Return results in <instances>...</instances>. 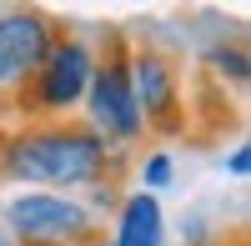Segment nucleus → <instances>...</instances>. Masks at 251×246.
<instances>
[{"label":"nucleus","instance_id":"f257e3e1","mask_svg":"<svg viewBox=\"0 0 251 246\" xmlns=\"http://www.w3.org/2000/svg\"><path fill=\"white\" fill-rule=\"evenodd\" d=\"M126 161L80 121H20L0 131V181L15 191L86 196L106 181H121Z\"/></svg>","mask_w":251,"mask_h":246},{"label":"nucleus","instance_id":"f03ea898","mask_svg":"<svg viewBox=\"0 0 251 246\" xmlns=\"http://www.w3.org/2000/svg\"><path fill=\"white\" fill-rule=\"evenodd\" d=\"M0 231L15 246H100V216L80 196L10 191L0 196Z\"/></svg>","mask_w":251,"mask_h":246},{"label":"nucleus","instance_id":"7ed1b4c3","mask_svg":"<svg viewBox=\"0 0 251 246\" xmlns=\"http://www.w3.org/2000/svg\"><path fill=\"white\" fill-rule=\"evenodd\" d=\"M80 126H91L121 156H131L146 141L136 96H131V75H126V40H111V50L96 46V75L86 86V100H80Z\"/></svg>","mask_w":251,"mask_h":246},{"label":"nucleus","instance_id":"20e7f679","mask_svg":"<svg viewBox=\"0 0 251 246\" xmlns=\"http://www.w3.org/2000/svg\"><path fill=\"white\" fill-rule=\"evenodd\" d=\"M96 75V46L86 35H60L46 66H40L25 91H20L10 106L25 111V121H71V111H80V100H86V86Z\"/></svg>","mask_w":251,"mask_h":246},{"label":"nucleus","instance_id":"39448f33","mask_svg":"<svg viewBox=\"0 0 251 246\" xmlns=\"http://www.w3.org/2000/svg\"><path fill=\"white\" fill-rule=\"evenodd\" d=\"M126 75H131V96L141 111L146 141H171L186 131V75L171 50H161L156 40L146 46H126Z\"/></svg>","mask_w":251,"mask_h":246},{"label":"nucleus","instance_id":"423d86ee","mask_svg":"<svg viewBox=\"0 0 251 246\" xmlns=\"http://www.w3.org/2000/svg\"><path fill=\"white\" fill-rule=\"evenodd\" d=\"M66 35L60 20L40 5H5L0 10V96H20L25 80L46 66L50 46Z\"/></svg>","mask_w":251,"mask_h":246},{"label":"nucleus","instance_id":"0eeeda50","mask_svg":"<svg viewBox=\"0 0 251 246\" xmlns=\"http://www.w3.org/2000/svg\"><path fill=\"white\" fill-rule=\"evenodd\" d=\"M106 246H171V221H166L161 196L126 186L116 211H111V236Z\"/></svg>","mask_w":251,"mask_h":246},{"label":"nucleus","instance_id":"6e6552de","mask_svg":"<svg viewBox=\"0 0 251 246\" xmlns=\"http://www.w3.org/2000/svg\"><path fill=\"white\" fill-rule=\"evenodd\" d=\"M206 71H211L221 86L231 91H246V75H251V60H246V40L231 35V40H216V46H206Z\"/></svg>","mask_w":251,"mask_h":246},{"label":"nucleus","instance_id":"1a4fd4ad","mask_svg":"<svg viewBox=\"0 0 251 246\" xmlns=\"http://www.w3.org/2000/svg\"><path fill=\"white\" fill-rule=\"evenodd\" d=\"M171 186H176V156L166 151V146H146L141 161H136V191L161 196V191H171Z\"/></svg>","mask_w":251,"mask_h":246},{"label":"nucleus","instance_id":"9d476101","mask_svg":"<svg viewBox=\"0 0 251 246\" xmlns=\"http://www.w3.org/2000/svg\"><path fill=\"white\" fill-rule=\"evenodd\" d=\"M221 171H226V176H236V181L251 176V151H246V141H236V146L221 156Z\"/></svg>","mask_w":251,"mask_h":246},{"label":"nucleus","instance_id":"9b49d317","mask_svg":"<svg viewBox=\"0 0 251 246\" xmlns=\"http://www.w3.org/2000/svg\"><path fill=\"white\" fill-rule=\"evenodd\" d=\"M0 246H15V241H10V236H5V231H0Z\"/></svg>","mask_w":251,"mask_h":246}]
</instances>
